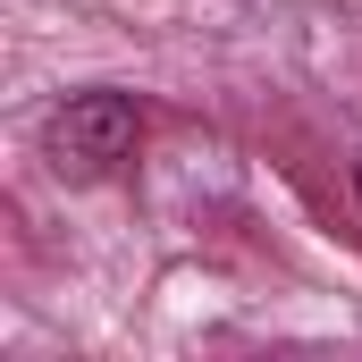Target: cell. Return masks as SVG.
<instances>
[{"label":"cell","instance_id":"6da1fadb","mask_svg":"<svg viewBox=\"0 0 362 362\" xmlns=\"http://www.w3.org/2000/svg\"><path fill=\"white\" fill-rule=\"evenodd\" d=\"M135 144H144V110H135L127 93H76V101L51 118V169H59V177H101V169H118Z\"/></svg>","mask_w":362,"mask_h":362}]
</instances>
